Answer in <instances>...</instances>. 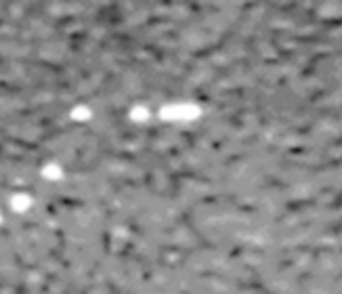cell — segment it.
<instances>
[{"instance_id": "cell-4", "label": "cell", "mask_w": 342, "mask_h": 294, "mask_svg": "<svg viewBox=\"0 0 342 294\" xmlns=\"http://www.w3.org/2000/svg\"><path fill=\"white\" fill-rule=\"evenodd\" d=\"M63 168H61V164H57V162H51V164H47L42 168V177L47 179V181H61L63 179Z\"/></svg>"}, {"instance_id": "cell-5", "label": "cell", "mask_w": 342, "mask_h": 294, "mask_svg": "<svg viewBox=\"0 0 342 294\" xmlns=\"http://www.w3.org/2000/svg\"><path fill=\"white\" fill-rule=\"evenodd\" d=\"M70 118L76 120V122H86L93 118V109L86 107V105H76L72 111H70Z\"/></svg>"}, {"instance_id": "cell-3", "label": "cell", "mask_w": 342, "mask_h": 294, "mask_svg": "<svg viewBox=\"0 0 342 294\" xmlns=\"http://www.w3.org/2000/svg\"><path fill=\"white\" fill-rule=\"evenodd\" d=\"M151 118V109L147 107V105H134V107H130V120L132 122H147Z\"/></svg>"}, {"instance_id": "cell-6", "label": "cell", "mask_w": 342, "mask_h": 294, "mask_svg": "<svg viewBox=\"0 0 342 294\" xmlns=\"http://www.w3.org/2000/svg\"><path fill=\"white\" fill-rule=\"evenodd\" d=\"M0 225H3V212H0Z\"/></svg>"}, {"instance_id": "cell-1", "label": "cell", "mask_w": 342, "mask_h": 294, "mask_svg": "<svg viewBox=\"0 0 342 294\" xmlns=\"http://www.w3.org/2000/svg\"><path fill=\"white\" fill-rule=\"evenodd\" d=\"M157 116L164 122H193L202 116V107L197 103H187V101L168 103L159 107Z\"/></svg>"}, {"instance_id": "cell-2", "label": "cell", "mask_w": 342, "mask_h": 294, "mask_svg": "<svg viewBox=\"0 0 342 294\" xmlns=\"http://www.w3.org/2000/svg\"><path fill=\"white\" fill-rule=\"evenodd\" d=\"M11 210L13 212H26L30 206H32V198L28 195V193H15V195H11Z\"/></svg>"}]
</instances>
